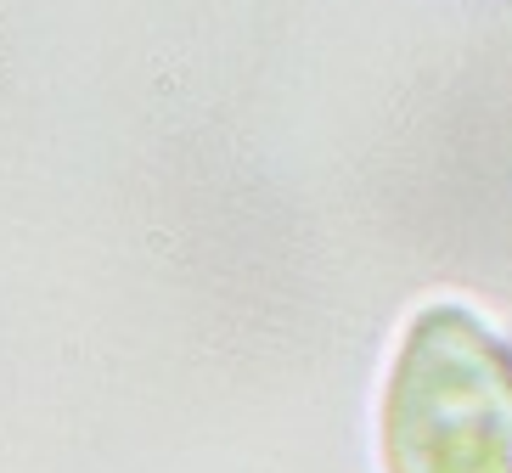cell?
I'll use <instances>...</instances> for the list:
<instances>
[{
  "instance_id": "1",
  "label": "cell",
  "mask_w": 512,
  "mask_h": 473,
  "mask_svg": "<svg viewBox=\"0 0 512 473\" xmlns=\"http://www.w3.org/2000/svg\"><path fill=\"white\" fill-rule=\"evenodd\" d=\"M389 473H512V350L462 305L411 316L383 389Z\"/></svg>"
}]
</instances>
